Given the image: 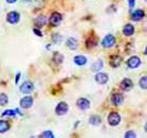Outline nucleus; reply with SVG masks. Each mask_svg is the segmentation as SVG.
<instances>
[{
	"label": "nucleus",
	"instance_id": "1",
	"mask_svg": "<svg viewBox=\"0 0 147 138\" xmlns=\"http://www.w3.org/2000/svg\"><path fill=\"white\" fill-rule=\"evenodd\" d=\"M115 43H116V39H115V36L113 34H108L105 35L104 37H103L102 42H100V45L103 48H105V49H109V48H113L115 46Z\"/></svg>",
	"mask_w": 147,
	"mask_h": 138
},
{
	"label": "nucleus",
	"instance_id": "2",
	"mask_svg": "<svg viewBox=\"0 0 147 138\" xmlns=\"http://www.w3.org/2000/svg\"><path fill=\"white\" fill-rule=\"evenodd\" d=\"M107 120H108V124L110 126H117V125L121 124L122 118H121L120 113H117V112H110L108 114V119Z\"/></svg>",
	"mask_w": 147,
	"mask_h": 138
},
{
	"label": "nucleus",
	"instance_id": "3",
	"mask_svg": "<svg viewBox=\"0 0 147 138\" xmlns=\"http://www.w3.org/2000/svg\"><path fill=\"white\" fill-rule=\"evenodd\" d=\"M61 22H62V14L60 12H53L50 14V17L48 18V23L54 28L60 25Z\"/></svg>",
	"mask_w": 147,
	"mask_h": 138
},
{
	"label": "nucleus",
	"instance_id": "4",
	"mask_svg": "<svg viewBox=\"0 0 147 138\" xmlns=\"http://www.w3.org/2000/svg\"><path fill=\"white\" fill-rule=\"evenodd\" d=\"M34 89H35V85L30 81H25L19 86V91L23 94V95H30V94L34 91Z\"/></svg>",
	"mask_w": 147,
	"mask_h": 138
},
{
	"label": "nucleus",
	"instance_id": "5",
	"mask_svg": "<svg viewBox=\"0 0 147 138\" xmlns=\"http://www.w3.org/2000/svg\"><path fill=\"white\" fill-rule=\"evenodd\" d=\"M68 109H69V107H68L67 102L61 101V102H59L55 107V114L59 115V117H62V115H66L68 113Z\"/></svg>",
	"mask_w": 147,
	"mask_h": 138
},
{
	"label": "nucleus",
	"instance_id": "6",
	"mask_svg": "<svg viewBox=\"0 0 147 138\" xmlns=\"http://www.w3.org/2000/svg\"><path fill=\"white\" fill-rule=\"evenodd\" d=\"M6 20H7V23L9 24H18L19 23V20H20V14L18 11H10L9 13H7V16H6Z\"/></svg>",
	"mask_w": 147,
	"mask_h": 138
},
{
	"label": "nucleus",
	"instance_id": "7",
	"mask_svg": "<svg viewBox=\"0 0 147 138\" xmlns=\"http://www.w3.org/2000/svg\"><path fill=\"white\" fill-rule=\"evenodd\" d=\"M19 106L23 109H29L34 106V99L30 95H24V97H22L19 101Z\"/></svg>",
	"mask_w": 147,
	"mask_h": 138
},
{
	"label": "nucleus",
	"instance_id": "8",
	"mask_svg": "<svg viewBox=\"0 0 147 138\" xmlns=\"http://www.w3.org/2000/svg\"><path fill=\"white\" fill-rule=\"evenodd\" d=\"M76 106L80 111H87L91 107V102H90V100L86 97H79L76 102Z\"/></svg>",
	"mask_w": 147,
	"mask_h": 138
},
{
	"label": "nucleus",
	"instance_id": "9",
	"mask_svg": "<svg viewBox=\"0 0 147 138\" xmlns=\"http://www.w3.org/2000/svg\"><path fill=\"white\" fill-rule=\"evenodd\" d=\"M127 66H128V69H131V70L140 67L141 66V59L136 55H131L127 60Z\"/></svg>",
	"mask_w": 147,
	"mask_h": 138
},
{
	"label": "nucleus",
	"instance_id": "10",
	"mask_svg": "<svg viewBox=\"0 0 147 138\" xmlns=\"http://www.w3.org/2000/svg\"><path fill=\"white\" fill-rule=\"evenodd\" d=\"M94 81H96V83H98L100 85H105L109 82V76H108L107 72L98 71L96 73V76H94Z\"/></svg>",
	"mask_w": 147,
	"mask_h": 138
},
{
	"label": "nucleus",
	"instance_id": "11",
	"mask_svg": "<svg viewBox=\"0 0 147 138\" xmlns=\"http://www.w3.org/2000/svg\"><path fill=\"white\" fill-rule=\"evenodd\" d=\"M120 88L122 91H130L134 88V83L130 78H123L120 83Z\"/></svg>",
	"mask_w": 147,
	"mask_h": 138
},
{
	"label": "nucleus",
	"instance_id": "12",
	"mask_svg": "<svg viewBox=\"0 0 147 138\" xmlns=\"http://www.w3.org/2000/svg\"><path fill=\"white\" fill-rule=\"evenodd\" d=\"M110 100H111L113 105L116 106V107L122 106L123 102H124V97H123V95H122L121 92H114L113 95H111V97H110Z\"/></svg>",
	"mask_w": 147,
	"mask_h": 138
},
{
	"label": "nucleus",
	"instance_id": "13",
	"mask_svg": "<svg viewBox=\"0 0 147 138\" xmlns=\"http://www.w3.org/2000/svg\"><path fill=\"white\" fill-rule=\"evenodd\" d=\"M130 18H131L133 22H140V20H142L145 18V11L140 10V9H138L135 11H131Z\"/></svg>",
	"mask_w": 147,
	"mask_h": 138
},
{
	"label": "nucleus",
	"instance_id": "14",
	"mask_svg": "<svg viewBox=\"0 0 147 138\" xmlns=\"http://www.w3.org/2000/svg\"><path fill=\"white\" fill-rule=\"evenodd\" d=\"M109 63H110V66H111L113 69H117L122 63V58L119 54H114V55L110 56Z\"/></svg>",
	"mask_w": 147,
	"mask_h": 138
},
{
	"label": "nucleus",
	"instance_id": "15",
	"mask_svg": "<svg viewBox=\"0 0 147 138\" xmlns=\"http://www.w3.org/2000/svg\"><path fill=\"white\" fill-rule=\"evenodd\" d=\"M47 23H48V18L45 16V14H40V16L36 17V19H35V28L41 29L45 25H47Z\"/></svg>",
	"mask_w": 147,
	"mask_h": 138
},
{
	"label": "nucleus",
	"instance_id": "16",
	"mask_svg": "<svg viewBox=\"0 0 147 138\" xmlns=\"http://www.w3.org/2000/svg\"><path fill=\"white\" fill-rule=\"evenodd\" d=\"M66 47H67L68 49H71V50H77L78 47H79V42L74 37H68L67 40H66Z\"/></svg>",
	"mask_w": 147,
	"mask_h": 138
},
{
	"label": "nucleus",
	"instance_id": "17",
	"mask_svg": "<svg viewBox=\"0 0 147 138\" xmlns=\"http://www.w3.org/2000/svg\"><path fill=\"white\" fill-rule=\"evenodd\" d=\"M122 33L124 36H127V37H129V36H133L134 33H135V28L133 24H130V23H127V24H124L123 29H122Z\"/></svg>",
	"mask_w": 147,
	"mask_h": 138
},
{
	"label": "nucleus",
	"instance_id": "18",
	"mask_svg": "<svg viewBox=\"0 0 147 138\" xmlns=\"http://www.w3.org/2000/svg\"><path fill=\"white\" fill-rule=\"evenodd\" d=\"M73 63L78 65V66H85L87 64V58L85 55H76L73 58Z\"/></svg>",
	"mask_w": 147,
	"mask_h": 138
},
{
	"label": "nucleus",
	"instance_id": "19",
	"mask_svg": "<svg viewBox=\"0 0 147 138\" xmlns=\"http://www.w3.org/2000/svg\"><path fill=\"white\" fill-rule=\"evenodd\" d=\"M89 124L92 126H99L102 124V118L97 114H92L89 118Z\"/></svg>",
	"mask_w": 147,
	"mask_h": 138
},
{
	"label": "nucleus",
	"instance_id": "20",
	"mask_svg": "<svg viewBox=\"0 0 147 138\" xmlns=\"http://www.w3.org/2000/svg\"><path fill=\"white\" fill-rule=\"evenodd\" d=\"M10 127H11V125H10L9 121L0 119V133H6L10 130Z\"/></svg>",
	"mask_w": 147,
	"mask_h": 138
},
{
	"label": "nucleus",
	"instance_id": "21",
	"mask_svg": "<svg viewBox=\"0 0 147 138\" xmlns=\"http://www.w3.org/2000/svg\"><path fill=\"white\" fill-rule=\"evenodd\" d=\"M97 43H98V40H97L96 36H90V37L86 40V47L89 48V49L94 48V47L97 46Z\"/></svg>",
	"mask_w": 147,
	"mask_h": 138
},
{
	"label": "nucleus",
	"instance_id": "22",
	"mask_svg": "<svg viewBox=\"0 0 147 138\" xmlns=\"http://www.w3.org/2000/svg\"><path fill=\"white\" fill-rule=\"evenodd\" d=\"M103 66H104V63H103V60H102V59H98V60H96V61L92 64L91 70H92L93 72H98V71H102Z\"/></svg>",
	"mask_w": 147,
	"mask_h": 138
},
{
	"label": "nucleus",
	"instance_id": "23",
	"mask_svg": "<svg viewBox=\"0 0 147 138\" xmlns=\"http://www.w3.org/2000/svg\"><path fill=\"white\" fill-rule=\"evenodd\" d=\"M63 60H65L63 54H61L60 52H54V53H53V61H54L56 65L62 64Z\"/></svg>",
	"mask_w": 147,
	"mask_h": 138
},
{
	"label": "nucleus",
	"instance_id": "24",
	"mask_svg": "<svg viewBox=\"0 0 147 138\" xmlns=\"http://www.w3.org/2000/svg\"><path fill=\"white\" fill-rule=\"evenodd\" d=\"M1 117L3 118L4 117H12V118H14V117H17V113H16V111H14V109H5L1 113Z\"/></svg>",
	"mask_w": 147,
	"mask_h": 138
},
{
	"label": "nucleus",
	"instance_id": "25",
	"mask_svg": "<svg viewBox=\"0 0 147 138\" xmlns=\"http://www.w3.org/2000/svg\"><path fill=\"white\" fill-rule=\"evenodd\" d=\"M9 103V96L5 92H0V106H6Z\"/></svg>",
	"mask_w": 147,
	"mask_h": 138
},
{
	"label": "nucleus",
	"instance_id": "26",
	"mask_svg": "<svg viewBox=\"0 0 147 138\" xmlns=\"http://www.w3.org/2000/svg\"><path fill=\"white\" fill-rule=\"evenodd\" d=\"M139 86L144 90L147 89V77L146 76H142L140 79H139Z\"/></svg>",
	"mask_w": 147,
	"mask_h": 138
},
{
	"label": "nucleus",
	"instance_id": "27",
	"mask_svg": "<svg viewBox=\"0 0 147 138\" xmlns=\"http://www.w3.org/2000/svg\"><path fill=\"white\" fill-rule=\"evenodd\" d=\"M40 138H55L54 133L50 131V130H47V131H43L42 135L40 136Z\"/></svg>",
	"mask_w": 147,
	"mask_h": 138
},
{
	"label": "nucleus",
	"instance_id": "28",
	"mask_svg": "<svg viewBox=\"0 0 147 138\" xmlns=\"http://www.w3.org/2000/svg\"><path fill=\"white\" fill-rule=\"evenodd\" d=\"M123 138H136V132L133 131V130H129V131H127L126 133H124Z\"/></svg>",
	"mask_w": 147,
	"mask_h": 138
},
{
	"label": "nucleus",
	"instance_id": "29",
	"mask_svg": "<svg viewBox=\"0 0 147 138\" xmlns=\"http://www.w3.org/2000/svg\"><path fill=\"white\" fill-rule=\"evenodd\" d=\"M51 40H53L54 43H60L62 41V36L60 34H55V35L51 36Z\"/></svg>",
	"mask_w": 147,
	"mask_h": 138
},
{
	"label": "nucleus",
	"instance_id": "30",
	"mask_svg": "<svg viewBox=\"0 0 147 138\" xmlns=\"http://www.w3.org/2000/svg\"><path fill=\"white\" fill-rule=\"evenodd\" d=\"M32 33H34L36 36H38V37H42V36H43L41 29H38V28H34V29H32Z\"/></svg>",
	"mask_w": 147,
	"mask_h": 138
},
{
	"label": "nucleus",
	"instance_id": "31",
	"mask_svg": "<svg viewBox=\"0 0 147 138\" xmlns=\"http://www.w3.org/2000/svg\"><path fill=\"white\" fill-rule=\"evenodd\" d=\"M128 6H129V10L133 11L134 6H135V0H128Z\"/></svg>",
	"mask_w": 147,
	"mask_h": 138
},
{
	"label": "nucleus",
	"instance_id": "32",
	"mask_svg": "<svg viewBox=\"0 0 147 138\" xmlns=\"http://www.w3.org/2000/svg\"><path fill=\"white\" fill-rule=\"evenodd\" d=\"M20 72H17V75H16V78H14V83L16 84H18L19 83V79H20Z\"/></svg>",
	"mask_w": 147,
	"mask_h": 138
},
{
	"label": "nucleus",
	"instance_id": "33",
	"mask_svg": "<svg viewBox=\"0 0 147 138\" xmlns=\"http://www.w3.org/2000/svg\"><path fill=\"white\" fill-rule=\"evenodd\" d=\"M5 1L7 4H14V3H17V0H5Z\"/></svg>",
	"mask_w": 147,
	"mask_h": 138
},
{
	"label": "nucleus",
	"instance_id": "34",
	"mask_svg": "<svg viewBox=\"0 0 147 138\" xmlns=\"http://www.w3.org/2000/svg\"><path fill=\"white\" fill-rule=\"evenodd\" d=\"M24 3H30V1H32V0H23Z\"/></svg>",
	"mask_w": 147,
	"mask_h": 138
},
{
	"label": "nucleus",
	"instance_id": "35",
	"mask_svg": "<svg viewBox=\"0 0 147 138\" xmlns=\"http://www.w3.org/2000/svg\"><path fill=\"white\" fill-rule=\"evenodd\" d=\"M31 138H40V137H31Z\"/></svg>",
	"mask_w": 147,
	"mask_h": 138
}]
</instances>
